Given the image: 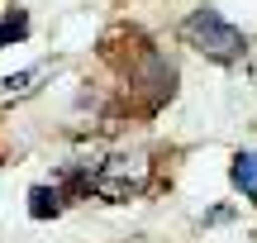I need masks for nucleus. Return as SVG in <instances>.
<instances>
[{"mask_svg":"<svg viewBox=\"0 0 257 243\" xmlns=\"http://www.w3.org/2000/svg\"><path fill=\"white\" fill-rule=\"evenodd\" d=\"M181 38L191 48H200L205 57H214V62H238L243 48H248V38H243L219 10H195V15H186Z\"/></svg>","mask_w":257,"mask_h":243,"instance_id":"obj_1","label":"nucleus"},{"mask_svg":"<svg viewBox=\"0 0 257 243\" xmlns=\"http://www.w3.org/2000/svg\"><path fill=\"white\" fill-rule=\"evenodd\" d=\"M148 186V158H110V162H100L95 172H86V191H95V196H105V200H128V196H138V191Z\"/></svg>","mask_w":257,"mask_h":243,"instance_id":"obj_2","label":"nucleus"},{"mask_svg":"<svg viewBox=\"0 0 257 243\" xmlns=\"http://www.w3.org/2000/svg\"><path fill=\"white\" fill-rule=\"evenodd\" d=\"M229 172H233V186H238L243 196H248L252 205H257V153H238Z\"/></svg>","mask_w":257,"mask_h":243,"instance_id":"obj_3","label":"nucleus"},{"mask_svg":"<svg viewBox=\"0 0 257 243\" xmlns=\"http://www.w3.org/2000/svg\"><path fill=\"white\" fill-rule=\"evenodd\" d=\"M29 200H34V205H29V210H34V219H48V215L62 210V196L48 191V186H34V196H29Z\"/></svg>","mask_w":257,"mask_h":243,"instance_id":"obj_4","label":"nucleus"},{"mask_svg":"<svg viewBox=\"0 0 257 243\" xmlns=\"http://www.w3.org/2000/svg\"><path fill=\"white\" fill-rule=\"evenodd\" d=\"M24 34H29V15L24 10H10V15L0 19V48H5L10 38H24Z\"/></svg>","mask_w":257,"mask_h":243,"instance_id":"obj_5","label":"nucleus"}]
</instances>
